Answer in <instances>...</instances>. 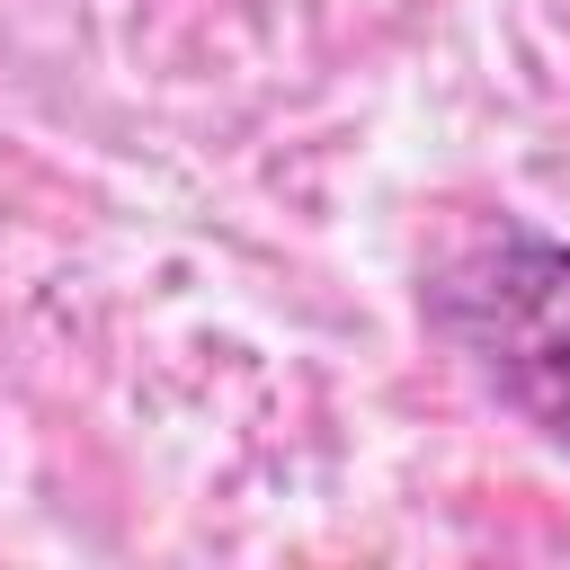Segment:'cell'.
Segmentation results:
<instances>
[{"label": "cell", "instance_id": "1", "mask_svg": "<svg viewBox=\"0 0 570 570\" xmlns=\"http://www.w3.org/2000/svg\"><path fill=\"white\" fill-rule=\"evenodd\" d=\"M436 330L472 356V374L570 454V240L525 223H481L428 285Z\"/></svg>", "mask_w": 570, "mask_h": 570}]
</instances>
